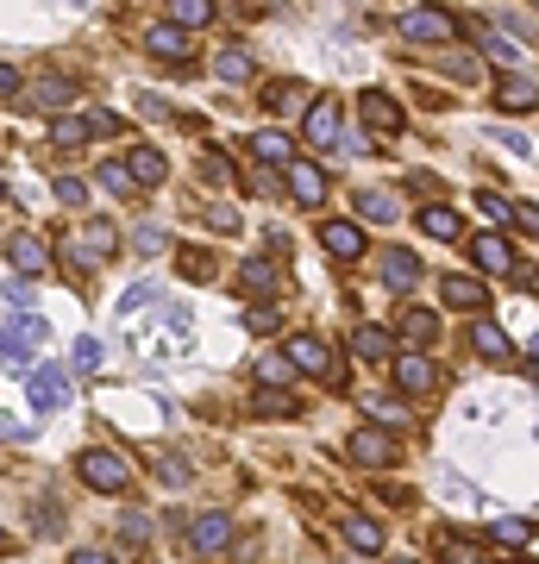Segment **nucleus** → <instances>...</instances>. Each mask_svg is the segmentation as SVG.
<instances>
[{
  "instance_id": "b1692460",
  "label": "nucleus",
  "mask_w": 539,
  "mask_h": 564,
  "mask_svg": "<svg viewBox=\"0 0 539 564\" xmlns=\"http://www.w3.org/2000/svg\"><path fill=\"white\" fill-rule=\"evenodd\" d=\"M351 351H358L364 364H383L389 351H395V339H389V333H377V326H358V333H351Z\"/></svg>"
},
{
  "instance_id": "c03bdc74",
  "label": "nucleus",
  "mask_w": 539,
  "mask_h": 564,
  "mask_svg": "<svg viewBox=\"0 0 539 564\" xmlns=\"http://www.w3.org/2000/svg\"><path fill=\"white\" fill-rule=\"evenodd\" d=\"M120 527H126V539H132V546H145V539H151V521H145V514H126Z\"/></svg>"
},
{
  "instance_id": "473e14b6",
  "label": "nucleus",
  "mask_w": 539,
  "mask_h": 564,
  "mask_svg": "<svg viewBox=\"0 0 539 564\" xmlns=\"http://www.w3.org/2000/svg\"><path fill=\"white\" fill-rule=\"evenodd\" d=\"M214 76H220V82H251V57L239 51V44H232V51H220V63H214Z\"/></svg>"
},
{
  "instance_id": "9b49d317",
  "label": "nucleus",
  "mask_w": 539,
  "mask_h": 564,
  "mask_svg": "<svg viewBox=\"0 0 539 564\" xmlns=\"http://www.w3.org/2000/svg\"><path fill=\"white\" fill-rule=\"evenodd\" d=\"M26 402H32L38 414H51V408H63V370H57V364H44V370H32V383H26Z\"/></svg>"
},
{
  "instance_id": "6ab92c4d",
  "label": "nucleus",
  "mask_w": 539,
  "mask_h": 564,
  "mask_svg": "<svg viewBox=\"0 0 539 564\" xmlns=\"http://www.w3.org/2000/svg\"><path fill=\"white\" fill-rule=\"evenodd\" d=\"M339 120H345L339 101H314L308 107V138H314V145H339Z\"/></svg>"
},
{
  "instance_id": "20e7f679",
  "label": "nucleus",
  "mask_w": 539,
  "mask_h": 564,
  "mask_svg": "<svg viewBox=\"0 0 539 564\" xmlns=\"http://www.w3.org/2000/svg\"><path fill=\"white\" fill-rule=\"evenodd\" d=\"M402 32L420 38V44H452V38H458V19L439 13V7H408V13H402Z\"/></svg>"
},
{
  "instance_id": "37998d69",
  "label": "nucleus",
  "mask_w": 539,
  "mask_h": 564,
  "mask_svg": "<svg viewBox=\"0 0 539 564\" xmlns=\"http://www.w3.org/2000/svg\"><path fill=\"white\" fill-rule=\"evenodd\" d=\"M370 414H377V420H408V408L395 402V395H377V402H370Z\"/></svg>"
},
{
  "instance_id": "1a4fd4ad",
  "label": "nucleus",
  "mask_w": 539,
  "mask_h": 564,
  "mask_svg": "<svg viewBox=\"0 0 539 564\" xmlns=\"http://www.w3.org/2000/svg\"><path fill=\"white\" fill-rule=\"evenodd\" d=\"M289 188H295V201H301V207H320V201H326V176H320V163H314V157H295V163H289Z\"/></svg>"
},
{
  "instance_id": "cd10ccee",
  "label": "nucleus",
  "mask_w": 539,
  "mask_h": 564,
  "mask_svg": "<svg viewBox=\"0 0 539 564\" xmlns=\"http://www.w3.org/2000/svg\"><path fill=\"white\" fill-rule=\"evenodd\" d=\"M420 232H427V239H439V245H452L464 226H458L452 207H427V214H420Z\"/></svg>"
},
{
  "instance_id": "a18cd8bd",
  "label": "nucleus",
  "mask_w": 539,
  "mask_h": 564,
  "mask_svg": "<svg viewBox=\"0 0 539 564\" xmlns=\"http://www.w3.org/2000/svg\"><path fill=\"white\" fill-rule=\"evenodd\" d=\"M132 245L151 257V251H163V232H157V226H138V232H132Z\"/></svg>"
},
{
  "instance_id": "4c0bfd02",
  "label": "nucleus",
  "mask_w": 539,
  "mask_h": 564,
  "mask_svg": "<svg viewBox=\"0 0 539 564\" xmlns=\"http://www.w3.org/2000/svg\"><path fill=\"white\" fill-rule=\"evenodd\" d=\"M489 533H496L502 546H527V539H533V527H527V521H496Z\"/></svg>"
},
{
  "instance_id": "ea45409f",
  "label": "nucleus",
  "mask_w": 539,
  "mask_h": 564,
  "mask_svg": "<svg viewBox=\"0 0 539 564\" xmlns=\"http://www.w3.org/2000/svg\"><path fill=\"white\" fill-rule=\"evenodd\" d=\"M245 326H251L257 339H264V333H276V326H283V320H276V308H251V314H245Z\"/></svg>"
},
{
  "instance_id": "2f4dec72",
  "label": "nucleus",
  "mask_w": 539,
  "mask_h": 564,
  "mask_svg": "<svg viewBox=\"0 0 539 564\" xmlns=\"http://www.w3.org/2000/svg\"><path fill=\"white\" fill-rule=\"evenodd\" d=\"M439 552H445V564H483V546H471L458 533H439Z\"/></svg>"
},
{
  "instance_id": "72a5a7b5",
  "label": "nucleus",
  "mask_w": 539,
  "mask_h": 564,
  "mask_svg": "<svg viewBox=\"0 0 539 564\" xmlns=\"http://www.w3.org/2000/svg\"><path fill=\"white\" fill-rule=\"evenodd\" d=\"M32 101L38 107H63V101H76V88L69 82H32Z\"/></svg>"
},
{
  "instance_id": "4be33fe9",
  "label": "nucleus",
  "mask_w": 539,
  "mask_h": 564,
  "mask_svg": "<svg viewBox=\"0 0 539 564\" xmlns=\"http://www.w3.org/2000/svg\"><path fill=\"white\" fill-rule=\"evenodd\" d=\"M163 176H170V163H163V151L138 145V151H132V182H138V188H157Z\"/></svg>"
},
{
  "instance_id": "5fc2aeb1",
  "label": "nucleus",
  "mask_w": 539,
  "mask_h": 564,
  "mask_svg": "<svg viewBox=\"0 0 539 564\" xmlns=\"http://www.w3.org/2000/svg\"><path fill=\"white\" fill-rule=\"evenodd\" d=\"M0 201H7V182H0Z\"/></svg>"
},
{
  "instance_id": "f8f14e48",
  "label": "nucleus",
  "mask_w": 539,
  "mask_h": 564,
  "mask_svg": "<svg viewBox=\"0 0 539 564\" xmlns=\"http://www.w3.org/2000/svg\"><path fill=\"white\" fill-rule=\"evenodd\" d=\"M345 452L358 458V464H395V458H402V452H395V439H389V433H377V427L351 433V445H345Z\"/></svg>"
},
{
  "instance_id": "864d4df0",
  "label": "nucleus",
  "mask_w": 539,
  "mask_h": 564,
  "mask_svg": "<svg viewBox=\"0 0 539 564\" xmlns=\"http://www.w3.org/2000/svg\"><path fill=\"white\" fill-rule=\"evenodd\" d=\"M395 564H420V558H395Z\"/></svg>"
},
{
  "instance_id": "9d476101",
  "label": "nucleus",
  "mask_w": 539,
  "mask_h": 564,
  "mask_svg": "<svg viewBox=\"0 0 539 564\" xmlns=\"http://www.w3.org/2000/svg\"><path fill=\"white\" fill-rule=\"evenodd\" d=\"M320 245L339 257V264H351V257H364V232L351 226V220H326L320 226Z\"/></svg>"
},
{
  "instance_id": "f257e3e1",
  "label": "nucleus",
  "mask_w": 539,
  "mask_h": 564,
  "mask_svg": "<svg viewBox=\"0 0 539 564\" xmlns=\"http://www.w3.org/2000/svg\"><path fill=\"white\" fill-rule=\"evenodd\" d=\"M76 470H82V483H88V489H101V496H113V489H126V483H132V464H126L120 452H101V445H95V452H82Z\"/></svg>"
},
{
  "instance_id": "e433bc0d",
  "label": "nucleus",
  "mask_w": 539,
  "mask_h": 564,
  "mask_svg": "<svg viewBox=\"0 0 539 564\" xmlns=\"http://www.w3.org/2000/svg\"><path fill=\"white\" fill-rule=\"evenodd\" d=\"M257 376H264V389H276V383L289 389V376H295V364H289V358H264V364H257Z\"/></svg>"
},
{
  "instance_id": "7ed1b4c3",
  "label": "nucleus",
  "mask_w": 539,
  "mask_h": 564,
  "mask_svg": "<svg viewBox=\"0 0 539 564\" xmlns=\"http://www.w3.org/2000/svg\"><path fill=\"white\" fill-rule=\"evenodd\" d=\"M283 358H289L295 370H308V376H326V383H345V376H339V364H333V351H326L314 333H295Z\"/></svg>"
},
{
  "instance_id": "412c9836",
  "label": "nucleus",
  "mask_w": 539,
  "mask_h": 564,
  "mask_svg": "<svg viewBox=\"0 0 539 564\" xmlns=\"http://www.w3.org/2000/svg\"><path fill=\"white\" fill-rule=\"evenodd\" d=\"M383 282H389V289H414V282H420V257L414 251H383Z\"/></svg>"
},
{
  "instance_id": "58836bf2",
  "label": "nucleus",
  "mask_w": 539,
  "mask_h": 564,
  "mask_svg": "<svg viewBox=\"0 0 539 564\" xmlns=\"http://www.w3.org/2000/svg\"><path fill=\"white\" fill-rule=\"evenodd\" d=\"M257 414H295V395H276V389H257Z\"/></svg>"
},
{
  "instance_id": "aec40b11",
  "label": "nucleus",
  "mask_w": 539,
  "mask_h": 564,
  "mask_svg": "<svg viewBox=\"0 0 539 564\" xmlns=\"http://www.w3.org/2000/svg\"><path fill=\"white\" fill-rule=\"evenodd\" d=\"M251 157H257V163H276V170H289V163H295V145H289V132H257V138H251Z\"/></svg>"
},
{
  "instance_id": "7c9ffc66",
  "label": "nucleus",
  "mask_w": 539,
  "mask_h": 564,
  "mask_svg": "<svg viewBox=\"0 0 539 564\" xmlns=\"http://www.w3.org/2000/svg\"><path fill=\"white\" fill-rule=\"evenodd\" d=\"M358 207H364V220H395V195H389V188H364V195H358Z\"/></svg>"
},
{
  "instance_id": "c9c22d12",
  "label": "nucleus",
  "mask_w": 539,
  "mask_h": 564,
  "mask_svg": "<svg viewBox=\"0 0 539 564\" xmlns=\"http://www.w3.org/2000/svg\"><path fill=\"white\" fill-rule=\"evenodd\" d=\"M57 201L63 207H88V182L82 176H57Z\"/></svg>"
},
{
  "instance_id": "393cba45",
  "label": "nucleus",
  "mask_w": 539,
  "mask_h": 564,
  "mask_svg": "<svg viewBox=\"0 0 539 564\" xmlns=\"http://www.w3.org/2000/svg\"><path fill=\"white\" fill-rule=\"evenodd\" d=\"M471 345L483 351V358H496V364H502L508 351H514V345H508V333H502L496 320H477V326H471Z\"/></svg>"
},
{
  "instance_id": "6e6552de",
  "label": "nucleus",
  "mask_w": 539,
  "mask_h": 564,
  "mask_svg": "<svg viewBox=\"0 0 539 564\" xmlns=\"http://www.w3.org/2000/svg\"><path fill=\"white\" fill-rule=\"evenodd\" d=\"M358 107H364V126L377 132V138H395V132H402V107H395V101H389L383 88H370V94H364Z\"/></svg>"
},
{
  "instance_id": "a878e982",
  "label": "nucleus",
  "mask_w": 539,
  "mask_h": 564,
  "mask_svg": "<svg viewBox=\"0 0 539 564\" xmlns=\"http://www.w3.org/2000/svg\"><path fill=\"white\" fill-rule=\"evenodd\" d=\"M207 19H214V0H176V7H170V26L176 32H201Z\"/></svg>"
},
{
  "instance_id": "09e8293b",
  "label": "nucleus",
  "mask_w": 539,
  "mask_h": 564,
  "mask_svg": "<svg viewBox=\"0 0 539 564\" xmlns=\"http://www.w3.org/2000/svg\"><path fill=\"white\" fill-rule=\"evenodd\" d=\"M182 257H189V276H195V282H207V276H214V264H207V251H182Z\"/></svg>"
},
{
  "instance_id": "49530a36",
  "label": "nucleus",
  "mask_w": 539,
  "mask_h": 564,
  "mask_svg": "<svg viewBox=\"0 0 539 564\" xmlns=\"http://www.w3.org/2000/svg\"><path fill=\"white\" fill-rule=\"evenodd\" d=\"M19 88H26V76H19L13 63H0V101H7V94H19Z\"/></svg>"
},
{
  "instance_id": "39448f33",
  "label": "nucleus",
  "mask_w": 539,
  "mask_h": 564,
  "mask_svg": "<svg viewBox=\"0 0 539 564\" xmlns=\"http://www.w3.org/2000/svg\"><path fill=\"white\" fill-rule=\"evenodd\" d=\"M44 345V326L26 314V320H0V351H7L13 364H32V351Z\"/></svg>"
},
{
  "instance_id": "f704fd0d",
  "label": "nucleus",
  "mask_w": 539,
  "mask_h": 564,
  "mask_svg": "<svg viewBox=\"0 0 539 564\" xmlns=\"http://www.w3.org/2000/svg\"><path fill=\"white\" fill-rule=\"evenodd\" d=\"M101 182H107L120 201H132V195H138V182H132V170H126V163H107V170H101Z\"/></svg>"
},
{
  "instance_id": "4468645a",
  "label": "nucleus",
  "mask_w": 539,
  "mask_h": 564,
  "mask_svg": "<svg viewBox=\"0 0 539 564\" xmlns=\"http://www.w3.org/2000/svg\"><path fill=\"white\" fill-rule=\"evenodd\" d=\"M239 289L245 295H276V289H283V270H276L270 257H245V264H239Z\"/></svg>"
},
{
  "instance_id": "ddd939ff",
  "label": "nucleus",
  "mask_w": 539,
  "mask_h": 564,
  "mask_svg": "<svg viewBox=\"0 0 539 564\" xmlns=\"http://www.w3.org/2000/svg\"><path fill=\"white\" fill-rule=\"evenodd\" d=\"M189 539H195V552H220V546H232V514H220V508H207L201 521L189 527Z\"/></svg>"
},
{
  "instance_id": "a211bd4d",
  "label": "nucleus",
  "mask_w": 539,
  "mask_h": 564,
  "mask_svg": "<svg viewBox=\"0 0 539 564\" xmlns=\"http://www.w3.org/2000/svg\"><path fill=\"white\" fill-rule=\"evenodd\" d=\"M471 257H477V270H514V251H508V239H502V232H477V239H471Z\"/></svg>"
},
{
  "instance_id": "0eeeda50",
  "label": "nucleus",
  "mask_w": 539,
  "mask_h": 564,
  "mask_svg": "<svg viewBox=\"0 0 539 564\" xmlns=\"http://www.w3.org/2000/svg\"><path fill=\"white\" fill-rule=\"evenodd\" d=\"M145 51H151L157 63H182V69H189V32H176L170 19H163V26L145 32Z\"/></svg>"
},
{
  "instance_id": "603ef678",
  "label": "nucleus",
  "mask_w": 539,
  "mask_h": 564,
  "mask_svg": "<svg viewBox=\"0 0 539 564\" xmlns=\"http://www.w3.org/2000/svg\"><path fill=\"white\" fill-rule=\"evenodd\" d=\"M69 564H113V558H107V552H76Z\"/></svg>"
},
{
  "instance_id": "8fccbe9b",
  "label": "nucleus",
  "mask_w": 539,
  "mask_h": 564,
  "mask_svg": "<svg viewBox=\"0 0 539 564\" xmlns=\"http://www.w3.org/2000/svg\"><path fill=\"white\" fill-rule=\"evenodd\" d=\"M207 220H214L220 232H239V207H214V214H207Z\"/></svg>"
},
{
  "instance_id": "79ce46f5",
  "label": "nucleus",
  "mask_w": 539,
  "mask_h": 564,
  "mask_svg": "<svg viewBox=\"0 0 539 564\" xmlns=\"http://www.w3.org/2000/svg\"><path fill=\"white\" fill-rule=\"evenodd\" d=\"M477 207H483V220H496V226H502V220L514 214V207H508L502 195H477Z\"/></svg>"
},
{
  "instance_id": "bb28decb",
  "label": "nucleus",
  "mask_w": 539,
  "mask_h": 564,
  "mask_svg": "<svg viewBox=\"0 0 539 564\" xmlns=\"http://www.w3.org/2000/svg\"><path fill=\"white\" fill-rule=\"evenodd\" d=\"M402 339H408L414 351H427V345L439 339V320H433L427 308H408V320H402Z\"/></svg>"
},
{
  "instance_id": "dca6fc26",
  "label": "nucleus",
  "mask_w": 539,
  "mask_h": 564,
  "mask_svg": "<svg viewBox=\"0 0 539 564\" xmlns=\"http://www.w3.org/2000/svg\"><path fill=\"white\" fill-rule=\"evenodd\" d=\"M439 301H445V308H489V289H483L477 276H445L439 282Z\"/></svg>"
},
{
  "instance_id": "de8ad7c7",
  "label": "nucleus",
  "mask_w": 539,
  "mask_h": 564,
  "mask_svg": "<svg viewBox=\"0 0 539 564\" xmlns=\"http://www.w3.org/2000/svg\"><path fill=\"white\" fill-rule=\"evenodd\" d=\"M483 51H489V57H496V63H521V51H514V44H508V38H489V44H483Z\"/></svg>"
},
{
  "instance_id": "f3484780",
  "label": "nucleus",
  "mask_w": 539,
  "mask_h": 564,
  "mask_svg": "<svg viewBox=\"0 0 539 564\" xmlns=\"http://www.w3.org/2000/svg\"><path fill=\"white\" fill-rule=\"evenodd\" d=\"M7 257H13V270H26V276H38L44 264H51V251H44L38 232H13V239H7Z\"/></svg>"
},
{
  "instance_id": "5701e85b",
  "label": "nucleus",
  "mask_w": 539,
  "mask_h": 564,
  "mask_svg": "<svg viewBox=\"0 0 539 564\" xmlns=\"http://www.w3.org/2000/svg\"><path fill=\"white\" fill-rule=\"evenodd\" d=\"M339 527H345V539H351L358 552H383V527L370 521V514H345Z\"/></svg>"
},
{
  "instance_id": "f03ea898",
  "label": "nucleus",
  "mask_w": 539,
  "mask_h": 564,
  "mask_svg": "<svg viewBox=\"0 0 539 564\" xmlns=\"http://www.w3.org/2000/svg\"><path fill=\"white\" fill-rule=\"evenodd\" d=\"M113 251H120V232H113V220H88L76 239H69V264L82 270V257H88V264H107Z\"/></svg>"
},
{
  "instance_id": "423d86ee",
  "label": "nucleus",
  "mask_w": 539,
  "mask_h": 564,
  "mask_svg": "<svg viewBox=\"0 0 539 564\" xmlns=\"http://www.w3.org/2000/svg\"><path fill=\"white\" fill-rule=\"evenodd\" d=\"M395 383H402L408 395H427L439 383V370H433L427 351H402V358H395Z\"/></svg>"
},
{
  "instance_id": "6e6d98bb",
  "label": "nucleus",
  "mask_w": 539,
  "mask_h": 564,
  "mask_svg": "<svg viewBox=\"0 0 539 564\" xmlns=\"http://www.w3.org/2000/svg\"><path fill=\"white\" fill-rule=\"evenodd\" d=\"M0 552H7V533H0Z\"/></svg>"
},
{
  "instance_id": "2eb2a0df",
  "label": "nucleus",
  "mask_w": 539,
  "mask_h": 564,
  "mask_svg": "<svg viewBox=\"0 0 539 564\" xmlns=\"http://www.w3.org/2000/svg\"><path fill=\"white\" fill-rule=\"evenodd\" d=\"M496 107H502V113H533V107H539V82L502 76V82H496Z\"/></svg>"
},
{
  "instance_id": "3c124183",
  "label": "nucleus",
  "mask_w": 539,
  "mask_h": 564,
  "mask_svg": "<svg viewBox=\"0 0 539 564\" xmlns=\"http://www.w3.org/2000/svg\"><path fill=\"white\" fill-rule=\"evenodd\" d=\"M514 220H521L527 232H539V207H521V214H514Z\"/></svg>"
},
{
  "instance_id": "a19ab883",
  "label": "nucleus",
  "mask_w": 539,
  "mask_h": 564,
  "mask_svg": "<svg viewBox=\"0 0 539 564\" xmlns=\"http://www.w3.org/2000/svg\"><path fill=\"white\" fill-rule=\"evenodd\" d=\"M76 370H101V339H76Z\"/></svg>"
},
{
  "instance_id": "c85d7f7f",
  "label": "nucleus",
  "mask_w": 539,
  "mask_h": 564,
  "mask_svg": "<svg viewBox=\"0 0 539 564\" xmlns=\"http://www.w3.org/2000/svg\"><path fill=\"white\" fill-rule=\"evenodd\" d=\"M51 138L69 151V145H82V138H95V120H88V113H63V120L51 126Z\"/></svg>"
},
{
  "instance_id": "c756f323",
  "label": "nucleus",
  "mask_w": 539,
  "mask_h": 564,
  "mask_svg": "<svg viewBox=\"0 0 539 564\" xmlns=\"http://www.w3.org/2000/svg\"><path fill=\"white\" fill-rule=\"evenodd\" d=\"M301 101H308V88H301V82H276V88L264 94L270 113H301Z\"/></svg>"
}]
</instances>
